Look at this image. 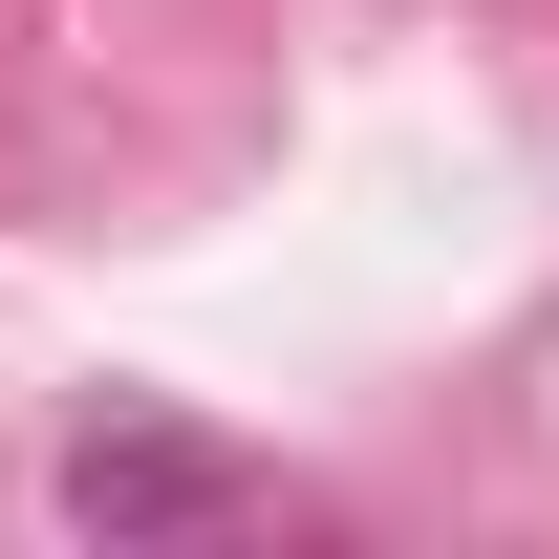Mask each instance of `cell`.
<instances>
[{
    "label": "cell",
    "mask_w": 559,
    "mask_h": 559,
    "mask_svg": "<svg viewBox=\"0 0 559 559\" xmlns=\"http://www.w3.org/2000/svg\"><path fill=\"white\" fill-rule=\"evenodd\" d=\"M66 516H86V538H173V516H237V452H194V430H86V452H66Z\"/></svg>",
    "instance_id": "1"
}]
</instances>
